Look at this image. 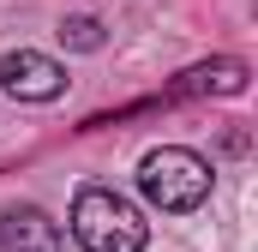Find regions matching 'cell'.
<instances>
[{
	"label": "cell",
	"instance_id": "1",
	"mask_svg": "<svg viewBox=\"0 0 258 252\" xmlns=\"http://www.w3.org/2000/svg\"><path fill=\"white\" fill-rule=\"evenodd\" d=\"M72 240L84 252H144L150 222L114 186H78V198H72Z\"/></svg>",
	"mask_w": 258,
	"mask_h": 252
},
{
	"label": "cell",
	"instance_id": "2",
	"mask_svg": "<svg viewBox=\"0 0 258 252\" xmlns=\"http://www.w3.org/2000/svg\"><path fill=\"white\" fill-rule=\"evenodd\" d=\"M210 162L186 150V144H162V150H144V162H138V192L162 210V216H186L198 210L204 198H210Z\"/></svg>",
	"mask_w": 258,
	"mask_h": 252
},
{
	"label": "cell",
	"instance_id": "3",
	"mask_svg": "<svg viewBox=\"0 0 258 252\" xmlns=\"http://www.w3.org/2000/svg\"><path fill=\"white\" fill-rule=\"evenodd\" d=\"M246 78H252V66L234 60V54H216V60H198L186 66L162 96H150V102H132V108H120V114H138V108H162V102H192V96H240L246 90Z\"/></svg>",
	"mask_w": 258,
	"mask_h": 252
},
{
	"label": "cell",
	"instance_id": "4",
	"mask_svg": "<svg viewBox=\"0 0 258 252\" xmlns=\"http://www.w3.org/2000/svg\"><path fill=\"white\" fill-rule=\"evenodd\" d=\"M0 90L12 102H54L66 90V66L36 48H12V54H0Z\"/></svg>",
	"mask_w": 258,
	"mask_h": 252
},
{
	"label": "cell",
	"instance_id": "5",
	"mask_svg": "<svg viewBox=\"0 0 258 252\" xmlns=\"http://www.w3.org/2000/svg\"><path fill=\"white\" fill-rule=\"evenodd\" d=\"M0 246L6 252H60V222H48V210H36V204H12L0 216Z\"/></svg>",
	"mask_w": 258,
	"mask_h": 252
},
{
	"label": "cell",
	"instance_id": "6",
	"mask_svg": "<svg viewBox=\"0 0 258 252\" xmlns=\"http://www.w3.org/2000/svg\"><path fill=\"white\" fill-rule=\"evenodd\" d=\"M60 42H72V48H84V54H90V48H102V24L78 12V18H66V24H60Z\"/></svg>",
	"mask_w": 258,
	"mask_h": 252
}]
</instances>
